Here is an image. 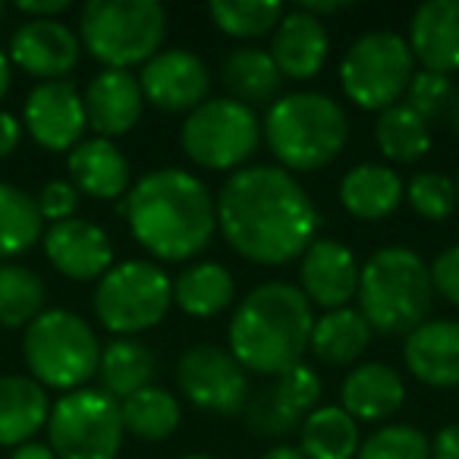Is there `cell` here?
Returning <instances> with one entry per match:
<instances>
[{"mask_svg": "<svg viewBox=\"0 0 459 459\" xmlns=\"http://www.w3.org/2000/svg\"><path fill=\"white\" fill-rule=\"evenodd\" d=\"M214 204L217 230L230 249L264 268L302 258L315 243L318 208L306 186L277 164L230 173Z\"/></svg>", "mask_w": 459, "mask_h": 459, "instance_id": "1", "label": "cell"}, {"mask_svg": "<svg viewBox=\"0 0 459 459\" xmlns=\"http://www.w3.org/2000/svg\"><path fill=\"white\" fill-rule=\"evenodd\" d=\"M123 214L135 243L160 262H189L214 239L217 204L189 170L160 167L129 186Z\"/></svg>", "mask_w": 459, "mask_h": 459, "instance_id": "2", "label": "cell"}, {"mask_svg": "<svg viewBox=\"0 0 459 459\" xmlns=\"http://www.w3.org/2000/svg\"><path fill=\"white\" fill-rule=\"evenodd\" d=\"M312 302L293 283L271 281L255 287L230 321V352L246 371L281 377L302 365L312 340Z\"/></svg>", "mask_w": 459, "mask_h": 459, "instance_id": "3", "label": "cell"}, {"mask_svg": "<svg viewBox=\"0 0 459 459\" xmlns=\"http://www.w3.org/2000/svg\"><path fill=\"white\" fill-rule=\"evenodd\" d=\"M277 167L287 173H315L340 158L350 139V117L325 91H293L277 98L262 123Z\"/></svg>", "mask_w": 459, "mask_h": 459, "instance_id": "4", "label": "cell"}, {"mask_svg": "<svg viewBox=\"0 0 459 459\" xmlns=\"http://www.w3.org/2000/svg\"><path fill=\"white\" fill-rule=\"evenodd\" d=\"M431 299V268L409 246H384L362 264L359 312L375 333L409 337L428 321Z\"/></svg>", "mask_w": 459, "mask_h": 459, "instance_id": "5", "label": "cell"}, {"mask_svg": "<svg viewBox=\"0 0 459 459\" xmlns=\"http://www.w3.org/2000/svg\"><path fill=\"white\" fill-rule=\"evenodd\" d=\"M167 39V10L158 0H89L79 13V41L104 70L145 66Z\"/></svg>", "mask_w": 459, "mask_h": 459, "instance_id": "6", "label": "cell"}, {"mask_svg": "<svg viewBox=\"0 0 459 459\" xmlns=\"http://www.w3.org/2000/svg\"><path fill=\"white\" fill-rule=\"evenodd\" d=\"M22 356L41 387L82 390L98 375L101 340L85 318L66 308H45L22 337Z\"/></svg>", "mask_w": 459, "mask_h": 459, "instance_id": "7", "label": "cell"}, {"mask_svg": "<svg viewBox=\"0 0 459 459\" xmlns=\"http://www.w3.org/2000/svg\"><path fill=\"white\" fill-rule=\"evenodd\" d=\"M415 76V57L400 32H365L340 60L343 95L362 110H387L403 101Z\"/></svg>", "mask_w": 459, "mask_h": 459, "instance_id": "8", "label": "cell"}, {"mask_svg": "<svg viewBox=\"0 0 459 459\" xmlns=\"http://www.w3.org/2000/svg\"><path fill=\"white\" fill-rule=\"evenodd\" d=\"M262 142V120L255 110L233 98H211L202 108L186 114L179 145L186 158L204 170L237 173L255 154Z\"/></svg>", "mask_w": 459, "mask_h": 459, "instance_id": "9", "label": "cell"}, {"mask_svg": "<svg viewBox=\"0 0 459 459\" xmlns=\"http://www.w3.org/2000/svg\"><path fill=\"white\" fill-rule=\"evenodd\" d=\"M91 306L110 333L135 337L167 318L173 306V281L154 262L114 264L98 281Z\"/></svg>", "mask_w": 459, "mask_h": 459, "instance_id": "10", "label": "cell"}, {"mask_svg": "<svg viewBox=\"0 0 459 459\" xmlns=\"http://www.w3.org/2000/svg\"><path fill=\"white\" fill-rule=\"evenodd\" d=\"M123 434L120 400L104 390H73L51 406L48 440L57 459H117Z\"/></svg>", "mask_w": 459, "mask_h": 459, "instance_id": "11", "label": "cell"}, {"mask_svg": "<svg viewBox=\"0 0 459 459\" xmlns=\"http://www.w3.org/2000/svg\"><path fill=\"white\" fill-rule=\"evenodd\" d=\"M179 394L195 409L214 415L243 412L249 403V371L237 362V356L217 343H195L177 362Z\"/></svg>", "mask_w": 459, "mask_h": 459, "instance_id": "12", "label": "cell"}, {"mask_svg": "<svg viewBox=\"0 0 459 459\" xmlns=\"http://www.w3.org/2000/svg\"><path fill=\"white\" fill-rule=\"evenodd\" d=\"M321 400V377L306 362L283 371L271 387L258 390L243 406V419L258 437H287L299 431L306 415Z\"/></svg>", "mask_w": 459, "mask_h": 459, "instance_id": "13", "label": "cell"}, {"mask_svg": "<svg viewBox=\"0 0 459 459\" xmlns=\"http://www.w3.org/2000/svg\"><path fill=\"white\" fill-rule=\"evenodd\" d=\"M142 95L164 114H192L202 108L211 89V70L198 54L186 48L160 51L139 73Z\"/></svg>", "mask_w": 459, "mask_h": 459, "instance_id": "14", "label": "cell"}, {"mask_svg": "<svg viewBox=\"0 0 459 459\" xmlns=\"http://www.w3.org/2000/svg\"><path fill=\"white\" fill-rule=\"evenodd\" d=\"M22 123L35 145H41L45 152H73L89 129L82 95L66 79L35 85L22 108Z\"/></svg>", "mask_w": 459, "mask_h": 459, "instance_id": "15", "label": "cell"}, {"mask_svg": "<svg viewBox=\"0 0 459 459\" xmlns=\"http://www.w3.org/2000/svg\"><path fill=\"white\" fill-rule=\"evenodd\" d=\"M82 41L60 20H26L10 39V60L41 82H60L79 66Z\"/></svg>", "mask_w": 459, "mask_h": 459, "instance_id": "16", "label": "cell"}, {"mask_svg": "<svg viewBox=\"0 0 459 459\" xmlns=\"http://www.w3.org/2000/svg\"><path fill=\"white\" fill-rule=\"evenodd\" d=\"M45 258L66 281H101L114 264V246L95 221L73 217L45 230Z\"/></svg>", "mask_w": 459, "mask_h": 459, "instance_id": "17", "label": "cell"}, {"mask_svg": "<svg viewBox=\"0 0 459 459\" xmlns=\"http://www.w3.org/2000/svg\"><path fill=\"white\" fill-rule=\"evenodd\" d=\"M362 264L356 262V252L337 239H315L299 262V290L312 306L327 312L346 308L359 296Z\"/></svg>", "mask_w": 459, "mask_h": 459, "instance_id": "18", "label": "cell"}, {"mask_svg": "<svg viewBox=\"0 0 459 459\" xmlns=\"http://www.w3.org/2000/svg\"><path fill=\"white\" fill-rule=\"evenodd\" d=\"M82 104L89 129H95L98 139H114V135H126L142 120L145 95H142L139 76H133L129 70H101L85 89Z\"/></svg>", "mask_w": 459, "mask_h": 459, "instance_id": "19", "label": "cell"}, {"mask_svg": "<svg viewBox=\"0 0 459 459\" xmlns=\"http://www.w3.org/2000/svg\"><path fill=\"white\" fill-rule=\"evenodd\" d=\"M327 54H331V35L325 20H315L299 7L283 13L271 39V57L283 79H296V82L315 79L325 70Z\"/></svg>", "mask_w": 459, "mask_h": 459, "instance_id": "20", "label": "cell"}, {"mask_svg": "<svg viewBox=\"0 0 459 459\" xmlns=\"http://www.w3.org/2000/svg\"><path fill=\"white\" fill-rule=\"evenodd\" d=\"M406 368L428 387H459V321L431 318L406 337Z\"/></svg>", "mask_w": 459, "mask_h": 459, "instance_id": "21", "label": "cell"}, {"mask_svg": "<svg viewBox=\"0 0 459 459\" xmlns=\"http://www.w3.org/2000/svg\"><path fill=\"white\" fill-rule=\"evenodd\" d=\"M409 48L421 70L450 76L459 70V0H428L409 22Z\"/></svg>", "mask_w": 459, "mask_h": 459, "instance_id": "22", "label": "cell"}, {"mask_svg": "<svg viewBox=\"0 0 459 459\" xmlns=\"http://www.w3.org/2000/svg\"><path fill=\"white\" fill-rule=\"evenodd\" d=\"M70 183L82 195L117 202L129 195V160L114 139H85L66 158Z\"/></svg>", "mask_w": 459, "mask_h": 459, "instance_id": "23", "label": "cell"}, {"mask_svg": "<svg viewBox=\"0 0 459 459\" xmlns=\"http://www.w3.org/2000/svg\"><path fill=\"white\" fill-rule=\"evenodd\" d=\"M340 403L356 421H384L406 403V381L384 362H362L346 375Z\"/></svg>", "mask_w": 459, "mask_h": 459, "instance_id": "24", "label": "cell"}, {"mask_svg": "<svg viewBox=\"0 0 459 459\" xmlns=\"http://www.w3.org/2000/svg\"><path fill=\"white\" fill-rule=\"evenodd\" d=\"M51 400L48 390L29 375L0 377V446H22L48 428Z\"/></svg>", "mask_w": 459, "mask_h": 459, "instance_id": "25", "label": "cell"}, {"mask_svg": "<svg viewBox=\"0 0 459 459\" xmlns=\"http://www.w3.org/2000/svg\"><path fill=\"white\" fill-rule=\"evenodd\" d=\"M406 186L394 167L359 164L340 179V202L359 221H384L403 204Z\"/></svg>", "mask_w": 459, "mask_h": 459, "instance_id": "26", "label": "cell"}, {"mask_svg": "<svg viewBox=\"0 0 459 459\" xmlns=\"http://www.w3.org/2000/svg\"><path fill=\"white\" fill-rule=\"evenodd\" d=\"M221 82L233 95V101L255 110L258 104H274L281 95L283 76L277 70L271 51L262 48H237L221 66Z\"/></svg>", "mask_w": 459, "mask_h": 459, "instance_id": "27", "label": "cell"}, {"mask_svg": "<svg viewBox=\"0 0 459 459\" xmlns=\"http://www.w3.org/2000/svg\"><path fill=\"white\" fill-rule=\"evenodd\" d=\"M371 325L359 308H333L315 318L308 350L325 365H356L371 343Z\"/></svg>", "mask_w": 459, "mask_h": 459, "instance_id": "28", "label": "cell"}, {"mask_svg": "<svg viewBox=\"0 0 459 459\" xmlns=\"http://www.w3.org/2000/svg\"><path fill=\"white\" fill-rule=\"evenodd\" d=\"M98 375H101L104 394L123 403L126 396L152 387L154 375H158V359H154L152 346H145L142 340L117 337L101 350Z\"/></svg>", "mask_w": 459, "mask_h": 459, "instance_id": "29", "label": "cell"}, {"mask_svg": "<svg viewBox=\"0 0 459 459\" xmlns=\"http://www.w3.org/2000/svg\"><path fill=\"white\" fill-rule=\"evenodd\" d=\"M359 446V421L343 406H315L299 428V450L306 459H356Z\"/></svg>", "mask_w": 459, "mask_h": 459, "instance_id": "30", "label": "cell"}, {"mask_svg": "<svg viewBox=\"0 0 459 459\" xmlns=\"http://www.w3.org/2000/svg\"><path fill=\"white\" fill-rule=\"evenodd\" d=\"M237 299V283L217 262H198L173 281V302L192 318H214Z\"/></svg>", "mask_w": 459, "mask_h": 459, "instance_id": "31", "label": "cell"}, {"mask_svg": "<svg viewBox=\"0 0 459 459\" xmlns=\"http://www.w3.org/2000/svg\"><path fill=\"white\" fill-rule=\"evenodd\" d=\"M381 154L394 164H415L431 152V123L421 120L406 101L381 110L375 126Z\"/></svg>", "mask_w": 459, "mask_h": 459, "instance_id": "32", "label": "cell"}, {"mask_svg": "<svg viewBox=\"0 0 459 459\" xmlns=\"http://www.w3.org/2000/svg\"><path fill=\"white\" fill-rule=\"evenodd\" d=\"M45 237L39 198L13 183H0V258H16Z\"/></svg>", "mask_w": 459, "mask_h": 459, "instance_id": "33", "label": "cell"}, {"mask_svg": "<svg viewBox=\"0 0 459 459\" xmlns=\"http://www.w3.org/2000/svg\"><path fill=\"white\" fill-rule=\"evenodd\" d=\"M120 412L123 428L139 440H167L179 428V421H183L179 400L170 390L158 387V384L126 396L120 403Z\"/></svg>", "mask_w": 459, "mask_h": 459, "instance_id": "34", "label": "cell"}, {"mask_svg": "<svg viewBox=\"0 0 459 459\" xmlns=\"http://www.w3.org/2000/svg\"><path fill=\"white\" fill-rule=\"evenodd\" d=\"M48 290L32 268L0 264V327H29L45 312Z\"/></svg>", "mask_w": 459, "mask_h": 459, "instance_id": "35", "label": "cell"}, {"mask_svg": "<svg viewBox=\"0 0 459 459\" xmlns=\"http://www.w3.org/2000/svg\"><path fill=\"white\" fill-rule=\"evenodd\" d=\"M208 13L223 35L252 41L274 32L287 10L277 0H214L208 4Z\"/></svg>", "mask_w": 459, "mask_h": 459, "instance_id": "36", "label": "cell"}, {"mask_svg": "<svg viewBox=\"0 0 459 459\" xmlns=\"http://www.w3.org/2000/svg\"><path fill=\"white\" fill-rule=\"evenodd\" d=\"M359 459H431V440L415 425H387L362 440Z\"/></svg>", "mask_w": 459, "mask_h": 459, "instance_id": "37", "label": "cell"}, {"mask_svg": "<svg viewBox=\"0 0 459 459\" xmlns=\"http://www.w3.org/2000/svg\"><path fill=\"white\" fill-rule=\"evenodd\" d=\"M406 198H409V208L419 217H425V221H446L459 204L456 183L440 170L415 173L406 186Z\"/></svg>", "mask_w": 459, "mask_h": 459, "instance_id": "38", "label": "cell"}, {"mask_svg": "<svg viewBox=\"0 0 459 459\" xmlns=\"http://www.w3.org/2000/svg\"><path fill=\"white\" fill-rule=\"evenodd\" d=\"M456 85L450 82V76H440V73H415L412 82H409L406 91V104L428 123H444L446 104H450V95Z\"/></svg>", "mask_w": 459, "mask_h": 459, "instance_id": "39", "label": "cell"}, {"mask_svg": "<svg viewBox=\"0 0 459 459\" xmlns=\"http://www.w3.org/2000/svg\"><path fill=\"white\" fill-rule=\"evenodd\" d=\"M76 208H79V189L66 179H51L45 183L39 195V211L45 221L51 223H60V221H73L76 217Z\"/></svg>", "mask_w": 459, "mask_h": 459, "instance_id": "40", "label": "cell"}, {"mask_svg": "<svg viewBox=\"0 0 459 459\" xmlns=\"http://www.w3.org/2000/svg\"><path fill=\"white\" fill-rule=\"evenodd\" d=\"M431 287L437 296H444L450 306L459 308V243L446 246L431 262Z\"/></svg>", "mask_w": 459, "mask_h": 459, "instance_id": "41", "label": "cell"}, {"mask_svg": "<svg viewBox=\"0 0 459 459\" xmlns=\"http://www.w3.org/2000/svg\"><path fill=\"white\" fill-rule=\"evenodd\" d=\"M73 4L70 0H20L16 10L26 13L29 20H57L60 13H66Z\"/></svg>", "mask_w": 459, "mask_h": 459, "instance_id": "42", "label": "cell"}, {"mask_svg": "<svg viewBox=\"0 0 459 459\" xmlns=\"http://www.w3.org/2000/svg\"><path fill=\"white\" fill-rule=\"evenodd\" d=\"M431 459H459V421H450L434 434Z\"/></svg>", "mask_w": 459, "mask_h": 459, "instance_id": "43", "label": "cell"}, {"mask_svg": "<svg viewBox=\"0 0 459 459\" xmlns=\"http://www.w3.org/2000/svg\"><path fill=\"white\" fill-rule=\"evenodd\" d=\"M22 142V123L13 114L0 110V158H10V154L20 148Z\"/></svg>", "mask_w": 459, "mask_h": 459, "instance_id": "44", "label": "cell"}, {"mask_svg": "<svg viewBox=\"0 0 459 459\" xmlns=\"http://www.w3.org/2000/svg\"><path fill=\"white\" fill-rule=\"evenodd\" d=\"M352 4H343V0H331V4H315V0H302L299 10H306L308 16L321 20V16H333V13H346Z\"/></svg>", "mask_w": 459, "mask_h": 459, "instance_id": "45", "label": "cell"}, {"mask_svg": "<svg viewBox=\"0 0 459 459\" xmlns=\"http://www.w3.org/2000/svg\"><path fill=\"white\" fill-rule=\"evenodd\" d=\"M10 459H57L51 450V444H35V440H29V444L16 446L13 453H10Z\"/></svg>", "mask_w": 459, "mask_h": 459, "instance_id": "46", "label": "cell"}, {"mask_svg": "<svg viewBox=\"0 0 459 459\" xmlns=\"http://www.w3.org/2000/svg\"><path fill=\"white\" fill-rule=\"evenodd\" d=\"M262 459H306V456H302V450H299V446H290V444H277V446H271V450L264 453Z\"/></svg>", "mask_w": 459, "mask_h": 459, "instance_id": "47", "label": "cell"}, {"mask_svg": "<svg viewBox=\"0 0 459 459\" xmlns=\"http://www.w3.org/2000/svg\"><path fill=\"white\" fill-rule=\"evenodd\" d=\"M444 123L459 135V89H453L450 104H446V114H444Z\"/></svg>", "mask_w": 459, "mask_h": 459, "instance_id": "48", "label": "cell"}, {"mask_svg": "<svg viewBox=\"0 0 459 459\" xmlns=\"http://www.w3.org/2000/svg\"><path fill=\"white\" fill-rule=\"evenodd\" d=\"M7 91H10V57L0 51V101H4Z\"/></svg>", "mask_w": 459, "mask_h": 459, "instance_id": "49", "label": "cell"}, {"mask_svg": "<svg viewBox=\"0 0 459 459\" xmlns=\"http://www.w3.org/2000/svg\"><path fill=\"white\" fill-rule=\"evenodd\" d=\"M179 459H214V456H208V453H189V456H179Z\"/></svg>", "mask_w": 459, "mask_h": 459, "instance_id": "50", "label": "cell"}, {"mask_svg": "<svg viewBox=\"0 0 459 459\" xmlns=\"http://www.w3.org/2000/svg\"><path fill=\"white\" fill-rule=\"evenodd\" d=\"M453 183H456V198H459V173H456V179H453Z\"/></svg>", "mask_w": 459, "mask_h": 459, "instance_id": "51", "label": "cell"}, {"mask_svg": "<svg viewBox=\"0 0 459 459\" xmlns=\"http://www.w3.org/2000/svg\"><path fill=\"white\" fill-rule=\"evenodd\" d=\"M0 20H4V4H0Z\"/></svg>", "mask_w": 459, "mask_h": 459, "instance_id": "52", "label": "cell"}]
</instances>
